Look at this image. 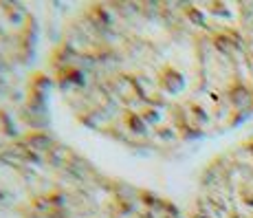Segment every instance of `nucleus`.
<instances>
[{
    "label": "nucleus",
    "instance_id": "1",
    "mask_svg": "<svg viewBox=\"0 0 253 218\" xmlns=\"http://www.w3.org/2000/svg\"><path fill=\"white\" fill-rule=\"evenodd\" d=\"M46 66L71 117L132 152H168L253 113V51L229 4H80Z\"/></svg>",
    "mask_w": 253,
    "mask_h": 218
},
{
    "label": "nucleus",
    "instance_id": "2",
    "mask_svg": "<svg viewBox=\"0 0 253 218\" xmlns=\"http://www.w3.org/2000/svg\"><path fill=\"white\" fill-rule=\"evenodd\" d=\"M0 218H183L161 194L101 170L46 126L0 130Z\"/></svg>",
    "mask_w": 253,
    "mask_h": 218
},
{
    "label": "nucleus",
    "instance_id": "3",
    "mask_svg": "<svg viewBox=\"0 0 253 218\" xmlns=\"http://www.w3.org/2000/svg\"><path fill=\"white\" fill-rule=\"evenodd\" d=\"M40 20L29 4L0 2V130L46 126L40 119L48 84L40 73Z\"/></svg>",
    "mask_w": 253,
    "mask_h": 218
}]
</instances>
